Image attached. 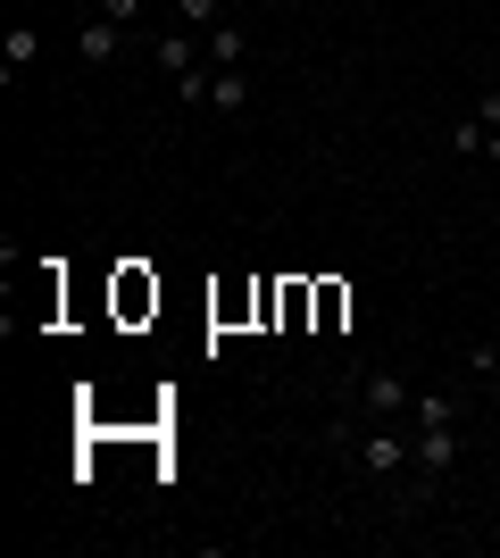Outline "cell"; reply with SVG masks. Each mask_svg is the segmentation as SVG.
Returning <instances> with one entry per match:
<instances>
[{
  "mask_svg": "<svg viewBox=\"0 0 500 558\" xmlns=\"http://www.w3.org/2000/svg\"><path fill=\"white\" fill-rule=\"evenodd\" d=\"M100 17H118V25H143V0H93Z\"/></svg>",
  "mask_w": 500,
  "mask_h": 558,
  "instance_id": "30bf717a",
  "label": "cell"
},
{
  "mask_svg": "<svg viewBox=\"0 0 500 558\" xmlns=\"http://www.w3.org/2000/svg\"><path fill=\"white\" fill-rule=\"evenodd\" d=\"M200 43H209V68H242V59H251V34H242V17L209 25V34H200Z\"/></svg>",
  "mask_w": 500,
  "mask_h": 558,
  "instance_id": "5b68a950",
  "label": "cell"
},
{
  "mask_svg": "<svg viewBox=\"0 0 500 558\" xmlns=\"http://www.w3.org/2000/svg\"><path fill=\"white\" fill-rule=\"evenodd\" d=\"M34 50H42V34H34V25H9V34H0V84H17V75L34 68Z\"/></svg>",
  "mask_w": 500,
  "mask_h": 558,
  "instance_id": "277c9868",
  "label": "cell"
},
{
  "mask_svg": "<svg viewBox=\"0 0 500 558\" xmlns=\"http://www.w3.org/2000/svg\"><path fill=\"white\" fill-rule=\"evenodd\" d=\"M408 375H392V367H367L358 375V409H367V417H408Z\"/></svg>",
  "mask_w": 500,
  "mask_h": 558,
  "instance_id": "7a4b0ae2",
  "label": "cell"
},
{
  "mask_svg": "<svg viewBox=\"0 0 500 558\" xmlns=\"http://www.w3.org/2000/svg\"><path fill=\"white\" fill-rule=\"evenodd\" d=\"M408 417H417V492H434V475L459 466V400L451 392H417Z\"/></svg>",
  "mask_w": 500,
  "mask_h": 558,
  "instance_id": "6da1fadb",
  "label": "cell"
},
{
  "mask_svg": "<svg viewBox=\"0 0 500 558\" xmlns=\"http://www.w3.org/2000/svg\"><path fill=\"white\" fill-rule=\"evenodd\" d=\"M175 25L209 34V25H225V0H175Z\"/></svg>",
  "mask_w": 500,
  "mask_h": 558,
  "instance_id": "52a82bcc",
  "label": "cell"
},
{
  "mask_svg": "<svg viewBox=\"0 0 500 558\" xmlns=\"http://www.w3.org/2000/svg\"><path fill=\"white\" fill-rule=\"evenodd\" d=\"M484 159H492V167H500V134H492V125H484Z\"/></svg>",
  "mask_w": 500,
  "mask_h": 558,
  "instance_id": "7c38bea8",
  "label": "cell"
},
{
  "mask_svg": "<svg viewBox=\"0 0 500 558\" xmlns=\"http://www.w3.org/2000/svg\"><path fill=\"white\" fill-rule=\"evenodd\" d=\"M476 117H484V125L500 134V93H484V109H476Z\"/></svg>",
  "mask_w": 500,
  "mask_h": 558,
  "instance_id": "8fae6325",
  "label": "cell"
},
{
  "mask_svg": "<svg viewBox=\"0 0 500 558\" xmlns=\"http://www.w3.org/2000/svg\"><path fill=\"white\" fill-rule=\"evenodd\" d=\"M467 375H476L484 392H500V342H476V350H467Z\"/></svg>",
  "mask_w": 500,
  "mask_h": 558,
  "instance_id": "ba28073f",
  "label": "cell"
},
{
  "mask_svg": "<svg viewBox=\"0 0 500 558\" xmlns=\"http://www.w3.org/2000/svg\"><path fill=\"white\" fill-rule=\"evenodd\" d=\"M209 100H217L225 117H242V109H251V75H242V68H217V75H209Z\"/></svg>",
  "mask_w": 500,
  "mask_h": 558,
  "instance_id": "8992f818",
  "label": "cell"
},
{
  "mask_svg": "<svg viewBox=\"0 0 500 558\" xmlns=\"http://www.w3.org/2000/svg\"><path fill=\"white\" fill-rule=\"evenodd\" d=\"M125 34H134V25H118V17H100V9H93V17L75 25V59H84V68H109V59L125 50Z\"/></svg>",
  "mask_w": 500,
  "mask_h": 558,
  "instance_id": "3957f363",
  "label": "cell"
},
{
  "mask_svg": "<svg viewBox=\"0 0 500 558\" xmlns=\"http://www.w3.org/2000/svg\"><path fill=\"white\" fill-rule=\"evenodd\" d=\"M451 150H459V159H476V150H484V117H459V125H451Z\"/></svg>",
  "mask_w": 500,
  "mask_h": 558,
  "instance_id": "9c48e42d",
  "label": "cell"
}]
</instances>
